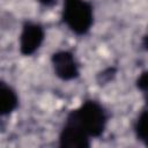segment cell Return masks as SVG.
<instances>
[{"label":"cell","mask_w":148,"mask_h":148,"mask_svg":"<svg viewBox=\"0 0 148 148\" xmlns=\"http://www.w3.org/2000/svg\"><path fill=\"white\" fill-rule=\"evenodd\" d=\"M67 119L79 125L90 138L101 136L106 127L108 116L104 108L96 101H86L69 112Z\"/></svg>","instance_id":"cell-1"},{"label":"cell","mask_w":148,"mask_h":148,"mask_svg":"<svg viewBox=\"0 0 148 148\" xmlns=\"http://www.w3.org/2000/svg\"><path fill=\"white\" fill-rule=\"evenodd\" d=\"M136 87L141 91L146 104L148 105V71H143L136 79Z\"/></svg>","instance_id":"cell-8"},{"label":"cell","mask_w":148,"mask_h":148,"mask_svg":"<svg viewBox=\"0 0 148 148\" xmlns=\"http://www.w3.org/2000/svg\"><path fill=\"white\" fill-rule=\"evenodd\" d=\"M61 17L74 34L83 36L94 23V9L87 0H64Z\"/></svg>","instance_id":"cell-2"},{"label":"cell","mask_w":148,"mask_h":148,"mask_svg":"<svg viewBox=\"0 0 148 148\" xmlns=\"http://www.w3.org/2000/svg\"><path fill=\"white\" fill-rule=\"evenodd\" d=\"M114 74H116V69H114V68H106L105 71H103V72L101 73V75H102L103 77H105L104 82L110 81V80L114 76Z\"/></svg>","instance_id":"cell-9"},{"label":"cell","mask_w":148,"mask_h":148,"mask_svg":"<svg viewBox=\"0 0 148 148\" xmlns=\"http://www.w3.org/2000/svg\"><path fill=\"white\" fill-rule=\"evenodd\" d=\"M40 5H43V6H45V7H52L56 2H57V0H37Z\"/></svg>","instance_id":"cell-10"},{"label":"cell","mask_w":148,"mask_h":148,"mask_svg":"<svg viewBox=\"0 0 148 148\" xmlns=\"http://www.w3.org/2000/svg\"><path fill=\"white\" fill-rule=\"evenodd\" d=\"M51 64L54 74L64 81L74 80L80 74L79 64L76 62L74 54L69 51L61 50L54 52L51 57Z\"/></svg>","instance_id":"cell-3"},{"label":"cell","mask_w":148,"mask_h":148,"mask_svg":"<svg viewBox=\"0 0 148 148\" xmlns=\"http://www.w3.org/2000/svg\"><path fill=\"white\" fill-rule=\"evenodd\" d=\"M142 47L146 51H148V32L142 37Z\"/></svg>","instance_id":"cell-11"},{"label":"cell","mask_w":148,"mask_h":148,"mask_svg":"<svg viewBox=\"0 0 148 148\" xmlns=\"http://www.w3.org/2000/svg\"><path fill=\"white\" fill-rule=\"evenodd\" d=\"M45 32L40 24L25 22L20 35V52L23 56L34 54L44 42Z\"/></svg>","instance_id":"cell-4"},{"label":"cell","mask_w":148,"mask_h":148,"mask_svg":"<svg viewBox=\"0 0 148 148\" xmlns=\"http://www.w3.org/2000/svg\"><path fill=\"white\" fill-rule=\"evenodd\" d=\"M59 146L61 148H88L90 136L79 125L66 118L59 134Z\"/></svg>","instance_id":"cell-5"},{"label":"cell","mask_w":148,"mask_h":148,"mask_svg":"<svg viewBox=\"0 0 148 148\" xmlns=\"http://www.w3.org/2000/svg\"><path fill=\"white\" fill-rule=\"evenodd\" d=\"M18 105V97L15 90L6 84L5 82L0 83V114L8 116L10 114Z\"/></svg>","instance_id":"cell-6"},{"label":"cell","mask_w":148,"mask_h":148,"mask_svg":"<svg viewBox=\"0 0 148 148\" xmlns=\"http://www.w3.org/2000/svg\"><path fill=\"white\" fill-rule=\"evenodd\" d=\"M134 132L138 140L148 147V110L139 114L134 125Z\"/></svg>","instance_id":"cell-7"}]
</instances>
